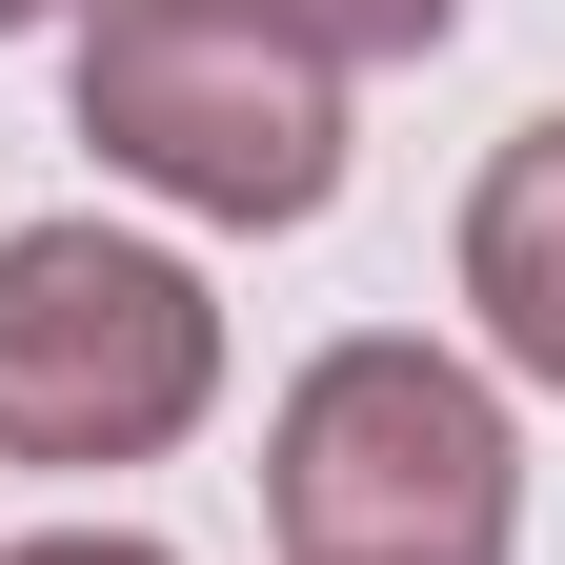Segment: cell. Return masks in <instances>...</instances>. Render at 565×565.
I'll list each match as a JSON object with an SVG mask.
<instances>
[{"label": "cell", "instance_id": "6da1fadb", "mask_svg": "<svg viewBox=\"0 0 565 565\" xmlns=\"http://www.w3.org/2000/svg\"><path fill=\"white\" fill-rule=\"evenodd\" d=\"M82 121L121 141L141 182H182V202H223V223H303L323 202V82L282 61L243 0H102V41H82Z\"/></svg>", "mask_w": 565, "mask_h": 565}, {"label": "cell", "instance_id": "7a4b0ae2", "mask_svg": "<svg viewBox=\"0 0 565 565\" xmlns=\"http://www.w3.org/2000/svg\"><path fill=\"white\" fill-rule=\"evenodd\" d=\"M182 404H202V282L182 263H141L102 223L0 243V445L102 465V445H162Z\"/></svg>", "mask_w": 565, "mask_h": 565}, {"label": "cell", "instance_id": "3957f363", "mask_svg": "<svg viewBox=\"0 0 565 565\" xmlns=\"http://www.w3.org/2000/svg\"><path fill=\"white\" fill-rule=\"evenodd\" d=\"M282 525H303V565H484L505 545V424L445 364L364 343L282 424Z\"/></svg>", "mask_w": 565, "mask_h": 565}, {"label": "cell", "instance_id": "277c9868", "mask_svg": "<svg viewBox=\"0 0 565 565\" xmlns=\"http://www.w3.org/2000/svg\"><path fill=\"white\" fill-rule=\"evenodd\" d=\"M465 282L505 303V343L565 384V121H525V162L484 182V223H465Z\"/></svg>", "mask_w": 565, "mask_h": 565}, {"label": "cell", "instance_id": "5b68a950", "mask_svg": "<svg viewBox=\"0 0 565 565\" xmlns=\"http://www.w3.org/2000/svg\"><path fill=\"white\" fill-rule=\"evenodd\" d=\"M282 61H384V41H445V0H243Z\"/></svg>", "mask_w": 565, "mask_h": 565}, {"label": "cell", "instance_id": "8992f818", "mask_svg": "<svg viewBox=\"0 0 565 565\" xmlns=\"http://www.w3.org/2000/svg\"><path fill=\"white\" fill-rule=\"evenodd\" d=\"M21 565H141V545H21Z\"/></svg>", "mask_w": 565, "mask_h": 565}, {"label": "cell", "instance_id": "52a82bcc", "mask_svg": "<svg viewBox=\"0 0 565 565\" xmlns=\"http://www.w3.org/2000/svg\"><path fill=\"white\" fill-rule=\"evenodd\" d=\"M0 21H21V0H0Z\"/></svg>", "mask_w": 565, "mask_h": 565}]
</instances>
